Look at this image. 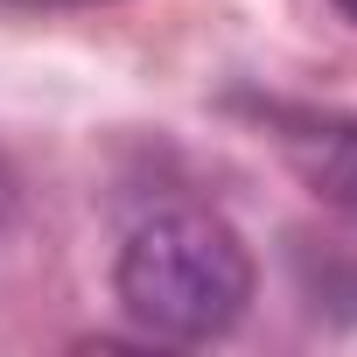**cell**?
<instances>
[{
  "mask_svg": "<svg viewBox=\"0 0 357 357\" xmlns=\"http://www.w3.org/2000/svg\"><path fill=\"white\" fill-rule=\"evenodd\" d=\"M252 252L218 211H154L126 231L112 259V294L119 308L154 336V343H218L245 322L252 308Z\"/></svg>",
  "mask_w": 357,
  "mask_h": 357,
  "instance_id": "cell-1",
  "label": "cell"
},
{
  "mask_svg": "<svg viewBox=\"0 0 357 357\" xmlns=\"http://www.w3.org/2000/svg\"><path fill=\"white\" fill-rule=\"evenodd\" d=\"M287 147H294V161H301V175H308V190H315L322 204H336V211L357 218V126L322 119V126L287 133Z\"/></svg>",
  "mask_w": 357,
  "mask_h": 357,
  "instance_id": "cell-2",
  "label": "cell"
},
{
  "mask_svg": "<svg viewBox=\"0 0 357 357\" xmlns=\"http://www.w3.org/2000/svg\"><path fill=\"white\" fill-rule=\"evenodd\" d=\"M0 8H29V15H50V8H98V0H0Z\"/></svg>",
  "mask_w": 357,
  "mask_h": 357,
  "instance_id": "cell-3",
  "label": "cell"
},
{
  "mask_svg": "<svg viewBox=\"0 0 357 357\" xmlns=\"http://www.w3.org/2000/svg\"><path fill=\"white\" fill-rule=\"evenodd\" d=\"M8 218H15V183H8V168H0V231H8Z\"/></svg>",
  "mask_w": 357,
  "mask_h": 357,
  "instance_id": "cell-4",
  "label": "cell"
},
{
  "mask_svg": "<svg viewBox=\"0 0 357 357\" xmlns=\"http://www.w3.org/2000/svg\"><path fill=\"white\" fill-rule=\"evenodd\" d=\"M336 8H343V15H350V22H357V0H336Z\"/></svg>",
  "mask_w": 357,
  "mask_h": 357,
  "instance_id": "cell-5",
  "label": "cell"
}]
</instances>
